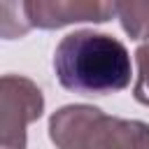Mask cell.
I'll list each match as a JSON object with an SVG mask.
<instances>
[{"label": "cell", "instance_id": "6da1fadb", "mask_svg": "<svg viewBox=\"0 0 149 149\" xmlns=\"http://www.w3.org/2000/svg\"><path fill=\"white\" fill-rule=\"evenodd\" d=\"M54 72L63 88L81 95H107L130 84L133 65L123 42L107 33L74 30L54 51Z\"/></svg>", "mask_w": 149, "mask_h": 149}, {"label": "cell", "instance_id": "5b68a950", "mask_svg": "<svg viewBox=\"0 0 149 149\" xmlns=\"http://www.w3.org/2000/svg\"><path fill=\"white\" fill-rule=\"evenodd\" d=\"M116 16L130 40H149V2H116Z\"/></svg>", "mask_w": 149, "mask_h": 149}, {"label": "cell", "instance_id": "277c9868", "mask_svg": "<svg viewBox=\"0 0 149 149\" xmlns=\"http://www.w3.org/2000/svg\"><path fill=\"white\" fill-rule=\"evenodd\" d=\"M23 7L30 28H44V30L81 21L102 23L116 16V2H102V0H26Z\"/></svg>", "mask_w": 149, "mask_h": 149}, {"label": "cell", "instance_id": "7a4b0ae2", "mask_svg": "<svg viewBox=\"0 0 149 149\" xmlns=\"http://www.w3.org/2000/svg\"><path fill=\"white\" fill-rule=\"evenodd\" d=\"M56 149H149V123L107 116L93 105H65L49 119Z\"/></svg>", "mask_w": 149, "mask_h": 149}, {"label": "cell", "instance_id": "3957f363", "mask_svg": "<svg viewBox=\"0 0 149 149\" xmlns=\"http://www.w3.org/2000/svg\"><path fill=\"white\" fill-rule=\"evenodd\" d=\"M0 149H26V128L44 112V95L35 81L21 74L0 79Z\"/></svg>", "mask_w": 149, "mask_h": 149}, {"label": "cell", "instance_id": "8992f818", "mask_svg": "<svg viewBox=\"0 0 149 149\" xmlns=\"http://www.w3.org/2000/svg\"><path fill=\"white\" fill-rule=\"evenodd\" d=\"M135 63H137V81L133 86V95L140 105L149 107V44L137 47Z\"/></svg>", "mask_w": 149, "mask_h": 149}]
</instances>
